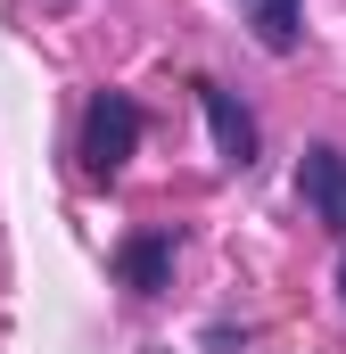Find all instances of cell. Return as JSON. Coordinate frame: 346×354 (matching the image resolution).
Listing matches in <instances>:
<instances>
[{"label": "cell", "mask_w": 346, "mask_h": 354, "mask_svg": "<svg viewBox=\"0 0 346 354\" xmlns=\"http://www.w3.org/2000/svg\"><path fill=\"white\" fill-rule=\"evenodd\" d=\"M264 50H297V0H239Z\"/></svg>", "instance_id": "5b68a950"}, {"label": "cell", "mask_w": 346, "mask_h": 354, "mask_svg": "<svg viewBox=\"0 0 346 354\" xmlns=\"http://www.w3.org/2000/svg\"><path fill=\"white\" fill-rule=\"evenodd\" d=\"M116 272H124L140 297H149V288H165V280H173V231H140V239L116 256Z\"/></svg>", "instance_id": "277c9868"}, {"label": "cell", "mask_w": 346, "mask_h": 354, "mask_svg": "<svg viewBox=\"0 0 346 354\" xmlns=\"http://www.w3.org/2000/svg\"><path fill=\"white\" fill-rule=\"evenodd\" d=\"M198 107H206L215 157H223V165H248V157H256V115H248V107H239L223 83H198Z\"/></svg>", "instance_id": "3957f363"}, {"label": "cell", "mask_w": 346, "mask_h": 354, "mask_svg": "<svg viewBox=\"0 0 346 354\" xmlns=\"http://www.w3.org/2000/svg\"><path fill=\"white\" fill-rule=\"evenodd\" d=\"M132 149H140V107L124 99V91H99L83 107V174L91 181H116L132 165Z\"/></svg>", "instance_id": "6da1fadb"}, {"label": "cell", "mask_w": 346, "mask_h": 354, "mask_svg": "<svg viewBox=\"0 0 346 354\" xmlns=\"http://www.w3.org/2000/svg\"><path fill=\"white\" fill-rule=\"evenodd\" d=\"M338 297H346V248H338Z\"/></svg>", "instance_id": "8992f818"}, {"label": "cell", "mask_w": 346, "mask_h": 354, "mask_svg": "<svg viewBox=\"0 0 346 354\" xmlns=\"http://www.w3.org/2000/svg\"><path fill=\"white\" fill-rule=\"evenodd\" d=\"M297 198H305L313 223H330L346 239V149H330V140L305 149V157H297Z\"/></svg>", "instance_id": "7a4b0ae2"}]
</instances>
